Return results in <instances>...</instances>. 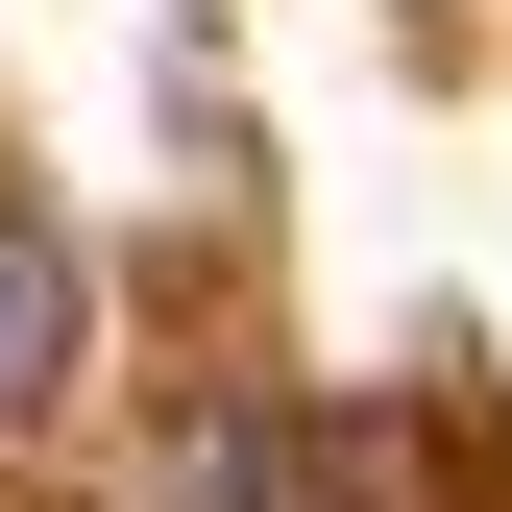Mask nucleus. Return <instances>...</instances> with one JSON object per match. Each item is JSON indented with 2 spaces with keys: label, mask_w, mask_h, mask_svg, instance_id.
Listing matches in <instances>:
<instances>
[{
  "label": "nucleus",
  "mask_w": 512,
  "mask_h": 512,
  "mask_svg": "<svg viewBox=\"0 0 512 512\" xmlns=\"http://www.w3.org/2000/svg\"><path fill=\"white\" fill-rule=\"evenodd\" d=\"M171 512H366L293 415H171Z\"/></svg>",
  "instance_id": "f257e3e1"
},
{
  "label": "nucleus",
  "mask_w": 512,
  "mask_h": 512,
  "mask_svg": "<svg viewBox=\"0 0 512 512\" xmlns=\"http://www.w3.org/2000/svg\"><path fill=\"white\" fill-rule=\"evenodd\" d=\"M49 391H74V244L0 220V415H49Z\"/></svg>",
  "instance_id": "f03ea898"
}]
</instances>
